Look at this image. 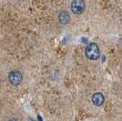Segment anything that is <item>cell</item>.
I'll use <instances>...</instances> for the list:
<instances>
[{"instance_id":"obj_1","label":"cell","mask_w":122,"mask_h":121,"mask_svg":"<svg viewBox=\"0 0 122 121\" xmlns=\"http://www.w3.org/2000/svg\"><path fill=\"white\" fill-rule=\"evenodd\" d=\"M85 55L89 60H97L100 55L98 45L94 42L89 43L85 49Z\"/></svg>"},{"instance_id":"obj_2","label":"cell","mask_w":122,"mask_h":121,"mask_svg":"<svg viewBox=\"0 0 122 121\" xmlns=\"http://www.w3.org/2000/svg\"><path fill=\"white\" fill-rule=\"evenodd\" d=\"M71 11L75 15L82 14L86 8V3L84 0H73L70 5Z\"/></svg>"},{"instance_id":"obj_3","label":"cell","mask_w":122,"mask_h":121,"mask_svg":"<svg viewBox=\"0 0 122 121\" xmlns=\"http://www.w3.org/2000/svg\"><path fill=\"white\" fill-rule=\"evenodd\" d=\"M8 80L13 86H18L20 85L22 80H23V75L20 71L13 70L11 71L8 75Z\"/></svg>"},{"instance_id":"obj_4","label":"cell","mask_w":122,"mask_h":121,"mask_svg":"<svg viewBox=\"0 0 122 121\" xmlns=\"http://www.w3.org/2000/svg\"><path fill=\"white\" fill-rule=\"evenodd\" d=\"M92 103L97 106H100L104 104V101H105V97L103 96V94L97 92L95 94H93L92 96Z\"/></svg>"},{"instance_id":"obj_5","label":"cell","mask_w":122,"mask_h":121,"mask_svg":"<svg viewBox=\"0 0 122 121\" xmlns=\"http://www.w3.org/2000/svg\"><path fill=\"white\" fill-rule=\"evenodd\" d=\"M58 21L62 25H66L70 21V15L66 11H61L58 14Z\"/></svg>"},{"instance_id":"obj_6","label":"cell","mask_w":122,"mask_h":121,"mask_svg":"<svg viewBox=\"0 0 122 121\" xmlns=\"http://www.w3.org/2000/svg\"><path fill=\"white\" fill-rule=\"evenodd\" d=\"M8 121H17V119H16V118H11V119H9Z\"/></svg>"},{"instance_id":"obj_7","label":"cell","mask_w":122,"mask_h":121,"mask_svg":"<svg viewBox=\"0 0 122 121\" xmlns=\"http://www.w3.org/2000/svg\"><path fill=\"white\" fill-rule=\"evenodd\" d=\"M28 121H36V120H34V119H33V118H28Z\"/></svg>"}]
</instances>
